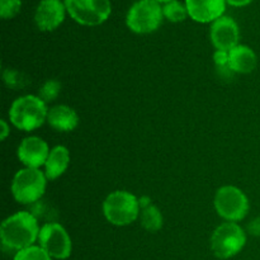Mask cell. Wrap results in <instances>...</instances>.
<instances>
[{
    "label": "cell",
    "mask_w": 260,
    "mask_h": 260,
    "mask_svg": "<svg viewBox=\"0 0 260 260\" xmlns=\"http://www.w3.org/2000/svg\"><path fill=\"white\" fill-rule=\"evenodd\" d=\"M157 3H164V4H167V3H169V2H173V0H156Z\"/></svg>",
    "instance_id": "484cf974"
},
{
    "label": "cell",
    "mask_w": 260,
    "mask_h": 260,
    "mask_svg": "<svg viewBox=\"0 0 260 260\" xmlns=\"http://www.w3.org/2000/svg\"><path fill=\"white\" fill-rule=\"evenodd\" d=\"M47 177L40 169L24 168L14 175L12 182V193L20 205H32L41 200L46 192Z\"/></svg>",
    "instance_id": "5b68a950"
},
{
    "label": "cell",
    "mask_w": 260,
    "mask_h": 260,
    "mask_svg": "<svg viewBox=\"0 0 260 260\" xmlns=\"http://www.w3.org/2000/svg\"><path fill=\"white\" fill-rule=\"evenodd\" d=\"M141 225L150 233H156L162 228V215L156 206L150 205L142 210Z\"/></svg>",
    "instance_id": "e0dca14e"
},
{
    "label": "cell",
    "mask_w": 260,
    "mask_h": 260,
    "mask_svg": "<svg viewBox=\"0 0 260 260\" xmlns=\"http://www.w3.org/2000/svg\"><path fill=\"white\" fill-rule=\"evenodd\" d=\"M41 228L35 216L27 211L14 213L3 221L0 239L3 245L12 250H23L38 240Z\"/></svg>",
    "instance_id": "6da1fadb"
},
{
    "label": "cell",
    "mask_w": 260,
    "mask_h": 260,
    "mask_svg": "<svg viewBox=\"0 0 260 260\" xmlns=\"http://www.w3.org/2000/svg\"><path fill=\"white\" fill-rule=\"evenodd\" d=\"M256 58L255 52L249 46L238 45L229 51V68L238 74H249L255 70Z\"/></svg>",
    "instance_id": "9a60e30c"
},
{
    "label": "cell",
    "mask_w": 260,
    "mask_h": 260,
    "mask_svg": "<svg viewBox=\"0 0 260 260\" xmlns=\"http://www.w3.org/2000/svg\"><path fill=\"white\" fill-rule=\"evenodd\" d=\"M162 7L156 0H137L128 9L126 24L137 35L152 33L161 25Z\"/></svg>",
    "instance_id": "277c9868"
},
{
    "label": "cell",
    "mask_w": 260,
    "mask_h": 260,
    "mask_svg": "<svg viewBox=\"0 0 260 260\" xmlns=\"http://www.w3.org/2000/svg\"><path fill=\"white\" fill-rule=\"evenodd\" d=\"M5 84L12 89H22L28 84V79L20 71L14 70V69H7L3 74Z\"/></svg>",
    "instance_id": "ffe728a7"
},
{
    "label": "cell",
    "mask_w": 260,
    "mask_h": 260,
    "mask_svg": "<svg viewBox=\"0 0 260 260\" xmlns=\"http://www.w3.org/2000/svg\"><path fill=\"white\" fill-rule=\"evenodd\" d=\"M216 212L228 222H239L244 220L249 212V200L245 193L234 185H225L216 192Z\"/></svg>",
    "instance_id": "52a82bcc"
},
{
    "label": "cell",
    "mask_w": 260,
    "mask_h": 260,
    "mask_svg": "<svg viewBox=\"0 0 260 260\" xmlns=\"http://www.w3.org/2000/svg\"><path fill=\"white\" fill-rule=\"evenodd\" d=\"M60 90H61L60 81L47 80L40 88V94H38V96H40V98L47 104L48 102H52L57 98L58 94H60Z\"/></svg>",
    "instance_id": "44dd1931"
},
{
    "label": "cell",
    "mask_w": 260,
    "mask_h": 260,
    "mask_svg": "<svg viewBox=\"0 0 260 260\" xmlns=\"http://www.w3.org/2000/svg\"><path fill=\"white\" fill-rule=\"evenodd\" d=\"M162 14H164V17L167 18L169 22L173 23L183 22L185 18L189 17L187 5L178 2V0H173V2L164 4V7H162Z\"/></svg>",
    "instance_id": "ac0fdd59"
},
{
    "label": "cell",
    "mask_w": 260,
    "mask_h": 260,
    "mask_svg": "<svg viewBox=\"0 0 260 260\" xmlns=\"http://www.w3.org/2000/svg\"><path fill=\"white\" fill-rule=\"evenodd\" d=\"M50 151L47 142L43 141L41 137L29 136L19 144L17 156L25 168L40 169L47 161Z\"/></svg>",
    "instance_id": "7c38bea8"
},
{
    "label": "cell",
    "mask_w": 260,
    "mask_h": 260,
    "mask_svg": "<svg viewBox=\"0 0 260 260\" xmlns=\"http://www.w3.org/2000/svg\"><path fill=\"white\" fill-rule=\"evenodd\" d=\"M68 12L61 0H41L35 12V23L42 32H51L61 25Z\"/></svg>",
    "instance_id": "8fae6325"
},
{
    "label": "cell",
    "mask_w": 260,
    "mask_h": 260,
    "mask_svg": "<svg viewBox=\"0 0 260 260\" xmlns=\"http://www.w3.org/2000/svg\"><path fill=\"white\" fill-rule=\"evenodd\" d=\"M226 0H185L188 14L198 23H213L226 10Z\"/></svg>",
    "instance_id": "4fadbf2b"
},
{
    "label": "cell",
    "mask_w": 260,
    "mask_h": 260,
    "mask_svg": "<svg viewBox=\"0 0 260 260\" xmlns=\"http://www.w3.org/2000/svg\"><path fill=\"white\" fill-rule=\"evenodd\" d=\"M40 246L53 259H68L73 251V243L68 231L57 222H48L41 228L38 235Z\"/></svg>",
    "instance_id": "9c48e42d"
},
{
    "label": "cell",
    "mask_w": 260,
    "mask_h": 260,
    "mask_svg": "<svg viewBox=\"0 0 260 260\" xmlns=\"http://www.w3.org/2000/svg\"><path fill=\"white\" fill-rule=\"evenodd\" d=\"M22 8V0H0V17L3 19L14 18Z\"/></svg>",
    "instance_id": "7402d4cb"
},
{
    "label": "cell",
    "mask_w": 260,
    "mask_h": 260,
    "mask_svg": "<svg viewBox=\"0 0 260 260\" xmlns=\"http://www.w3.org/2000/svg\"><path fill=\"white\" fill-rule=\"evenodd\" d=\"M0 126H2V131H0V140H2V141H4V140L9 136L10 128L4 119H2V121H0Z\"/></svg>",
    "instance_id": "cb8c5ba5"
},
{
    "label": "cell",
    "mask_w": 260,
    "mask_h": 260,
    "mask_svg": "<svg viewBox=\"0 0 260 260\" xmlns=\"http://www.w3.org/2000/svg\"><path fill=\"white\" fill-rule=\"evenodd\" d=\"M69 164H70V151L68 147L62 145L53 147L45 164V174L47 179L55 180L60 178L68 170Z\"/></svg>",
    "instance_id": "2e32d148"
},
{
    "label": "cell",
    "mask_w": 260,
    "mask_h": 260,
    "mask_svg": "<svg viewBox=\"0 0 260 260\" xmlns=\"http://www.w3.org/2000/svg\"><path fill=\"white\" fill-rule=\"evenodd\" d=\"M47 104L38 95H23L15 99L9 109V119L20 131H35L47 122Z\"/></svg>",
    "instance_id": "7a4b0ae2"
},
{
    "label": "cell",
    "mask_w": 260,
    "mask_h": 260,
    "mask_svg": "<svg viewBox=\"0 0 260 260\" xmlns=\"http://www.w3.org/2000/svg\"><path fill=\"white\" fill-rule=\"evenodd\" d=\"M246 244V234L236 222H223L211 236V250L218 259L238 255Z\"/></svg>",
    "instance_id": "8992f818"
},
{
    "label": "cell",
    "mask_w": 260,
    "mask_h": 260,
    "mask_svg": "<svg viewBox=\"0 0 260 260\" xmlns=\"http://www.w3.org/2000/svg\"><path fill=\"white\" fill-rule=\"evenodd\" d=\"M226 2H228V4L233 5V7L240 8V7H245V5L250 4L253 0H226Z\"/></svg>",
    "instance_id": "d4e9b609"
},
{
    "label": "cell",
    "mask_w": 260,
    "mask_h": 260,
    "mask_svg": "<svg viewBox=\"0 0 260 260\" xmlns=\"http://www.w3.org/2000/svg\"><path fill=\"white\" fill-rule=\"evenodd\" d=\"M213 61H215L216 66L218 69H229V70H231L229 68V52H226V51L216 50V52L213 53Z\"/></svg>",
    "instance_id": "603a6c76"
},
{
    "label": "cell",
    "mask_w": 260,
    "mask_h": 260,
    "mask_svg": "<svg viewBox=\"0 0 260 260\" xmlns=\"http://www.w3.org/2000/svg\"><path fill=\"white\" fill-rule=\"evenodd\" d=\"M210 38L216 50L229 52L239 45L240 30L238 23L231 17L222 15L211 24Z\"/></svg>",
    "instance_id": "30bf717a"
},
{
    "label": "cell",
    "mask_w": 260,
    "mask_h": 260,
    "mask_svg": "<svg viewBox=\"0 0 260 260\" xmlns=\"http://www.w3.org/2000/svg\"><path fill=\"white\" fill-rule=\"evenodd\" d=\"M14 260H52V258L41 246L32 245L17 251Z\"/></svg>",
    "instance_id": "d6986e66"
},
{
    "label": "cell",
    "mask_w": 260,
    "mask_h": 260,
    "mask_svg": "<svg viewBox=\"0 0 260 260\" xmlns=\"http://www.w3.org/2000/svg\"><path fill=\"white\" fill-rule=\"evenodd\" d=\"M103 215L114 226L131 225L140 215V201L127 190L112 192L103 202Z\"/></svg>",
    "instance_id": "3957f363"
},
{
    "label": "cell",
    "mask_w": 260,
    "mask_h": 260,
    "mask_svg": "<svg viewBox=\"0 0 260 260\" xmlns=\"http://www.w3.org/2000/svg\"><path fill=\"white\" fill-rule=\"evenodd\" d=\"M70 17L81 25L95 27L109 18L112 4L109 0H63Z\"/></svg>",
    "instance_id": "ba28073f"
},
{
    "label": "cell",
    "mask_w": 260,
    "mask_h": 260,
    "mask_svg": "<svg viewBox=\"0 0 260 260\" xmlns=\"http://www.w3.org/2000/svg\"><path fill=\"white\" fill-rule=\"evenodd\" d=\"M47 123L60 132H71L78 127L79 116L71 107L57 104L48 109Z\"/></svg>",
    "instance_id": "5bb4252c"
}]
</instances>
